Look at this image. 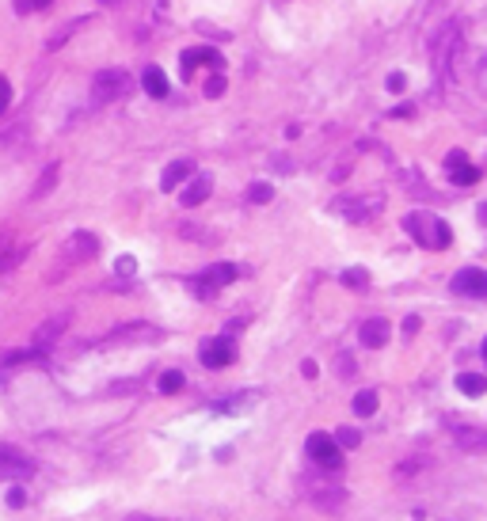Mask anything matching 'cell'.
<instances>
[{
	"instance_id": "6da1fadb",
	"label": "cell",
	"mask_w": 487,
	"mask_h": 521,
	"mask_svg": "<svg viewBox=\"0 0 487 521\" xmlns=\"http://www.w3.org/2000/svg\"><path fill=\"white\" fill-rule=\"evenodd\" d=\"M404 225H407V232L415 236V244H422V247H438V252H442V247H449V240H453V232H449L446 221L427 217V213H411Z\"/></svg>"
},
{
	"instance_id": "7a4b0ae2",
	"label": "cell",
	"mask_w": 487,
	"mask_h": 521,
	"mask_svg": "<svg viewBox=\"0 0 487 521\" xmlns=\"http://www.w3.org/2000/svg\"><path fill=\"white\" fill-rule=\"evenodd\" d=\"M199 358H202L206 369H225V366H232V358H236V342H232L229 335L206 339L202 342V351H199Z\"/></svg>"
},
{
	"instance_id": "3957f363",
	"label": "cell",
	"mask_w": 487,
	"mask_h": 521,
	"mask_svg": "<svg viewBox=\"0 0 487 521\" xmlns=\"http://www.w3.org/2000/svg\"><path fill=\"white\" fill-rule=\"evenodd\" d=\"M305 453L313 456L316 465H328V468H339V461H343V456H339V441L331 438V434H308V441H305Z\"/></svg>"
},
{
	"instance_id": "277c9868",
	"label": "cell",
	"mask_w": 487,
	"mask_h": 521,
	"mask_svg": "<svg viewBox=\"0 0 487 521\" xmlns=\"http://www.w3.org/2000/svg\"><path fill=\"white\" fill-rule=\"evenodd\" d=\"M126 88H130V76H126L122 69H107V73H100L95 84H91V91H95L100 103H111V99L126 96Z\"/></svg>"
},
{
	"instance_id": "5b68a950",
	"label": "cell",
	"mask_w": 487,
	"mask_h": 521,
	"mask_svg": "<svg viewBox=\"0 0 487 521\" xmlns=\"http://www.w3.org/2000/svg\"><path fill=\"white\" fill-rule=\"evenodd\" d=\"M31 472H34L31 456H23L12 445H0V480H23V476H31Z\"/></svg>"
},
{
	"instance_id": "8992f818",
	"label": "cell",
	"mask_w": 487,
	"mask_h": 521,
	"mask_svg": "<svg viewBox=\"0 0 487 521\" xmlns=\"http://www.w3.org/2000/svg\"><path fill=\"white\" fill-rule=\"evenodd\" d=\"M453 293L461 297H487V270L479 267H464L453 274Z\"/></svg>"
},
{
	"instance_id": "52a82bcc",
	"label": "cell",
	"mask_w": 487,
	"mask_h": 521,
	"mask_svg": "<svg viewBox=\"0 0 487 521\" xmlns=\"http://www.w3.org/2000/svg\"><path fill=\"white\" fill-rule=\"evenodd\" d=\"M199 65H214V69H221L225 65V57L217 54V49H209V46H194V49H183V57H179V69H183V76H190Z\"/></svg>"
},
{
	"instance_id": "ba28073f",
	"label": "cell",
	"mask_w": 487,
	"mask_h": 521,
	"mask_svg": "<svg viewBox=\"0 0 487 521\" xmlns=\"http://www.w3.org/2000/svg\"><path fill=\"white\" fill-rule=\"evenodd\" d=\"M236 274H240V270L232 267V263H217V267H209L206 274L199 278V289H202V293H214V289H221V285H229V282H232V278H236Z\"/></svg>"
},
{
	"instance_id": "9c48e42d",
	"label": "cell",
	"mask_w": 487,
	"mask_h": 521,
	"mask_svg": "<svg viewBox=\"0 0 487 521\" xmlns=\"http://www.w3.org/2000/svg\"><path fill=\"white\" fill-rule=\"evenodd\" d=\"M95 252H100V240L91 236V232H76V236L65 244V259H76V263H80V259H91Z\"/></svg>"
},
{
	"instance_id": "30bf717a",
	"label": "cell",
	"mask_w": 487,
	"mask_h": 521,
	"mask_svg": "<svg viewBox=\"0 0 487 521\" xmlns=\"http://www.w3.org/2000/svg\"><path fill=\"white\" fill-rule=\"evenodd\" d=\"M362 346H370V351H377V346H385L388 335H392V327H388V320H365L362 324Z\"/></svg>"
},
{
	"instance_id": "8fae6325",
	"label": "cell",
	"mask_w": 487,
	"mask_h": 521,
	"mask_svg": "<svg viewBox=\"0 0 487 521\" xmlns=\"http://www.w3.org/2000/svg\"><path fill=\"white\" fill-rule=\"evenodd\" d=\"M209 190H214V179H209V175H194V179H190V187L183 190L179 202H183V206H199V202H206Z\"/></svg>"
},
{
	"instance_id": "7c38bea8",
	"label": "cell",
	"mask_w": 487,
	"mask_h": 521,
	"mask_svg": "<svg viewBox=\"0 0 487 521\" xmlns=\"http://www.w3.org/2000/svg\"><path fill=\"white\" fill-rule=\"evenodd\" d=\"M190 171H194V164H190V160L168 164V171H164V179H160V187H164V190H175L183 179H190Z\"/></svg>"
},
{
	"instance_id": "4fadbf2b",
	"label": "cell",
	"mask_w": 487,
	"mask_h": 521,
	"mask_svg": "<svg viewBox=\"0 0 487 521\" xmlns=\"http://www.w3.org/2000/svg\"><path fill=\"white\" fill-rule=\"evenodd\" d=\"M141 84H145V91H149L152 99H164V96H168V76L160 73L157 65H149V69H145V76H141Z\"/></svg>"
},
{
	"instance_id": "5bb4252c",
	"label": "cell",
	"mask_w": 487,
	"mask_h": 521,
	"mask_svg": "<svg viewBox=\"0 0 487 521\" xmlns=\"http://www.w3.org/2000/svg\"><path fill=\"white\" fill-rule=\"evenodd\" d=\"M457 388H461L464 396H484V392H487V377H479V373H461V377H457Z\"/></svg>"
},
{
	"instance_id": "9a60e30c",
	"label": "cell",
	"mask_w": 487,
	"mask_h": 521,
	"mask_svg": "<svg viewBox=\"0 0 487 521\" xmlns=\"http://www.w3.org/2000/svg\"><path fill=\"white\" fill-rule=\"evenodd\" d=\"M449 179H453V183H461V187H472V183L479 179V171L472 168L468 160H461V164H449Z\"/></svg>"
},
{
	"instance_id": "2e32d148",
	"label": "cell",
	"mask_w": 487,
	"mask_h": 521,
	"mask_svg": "<svg viewBox=\"0 0 487 521\" xmlns=\"http://www.w3.org/2000/svg\"><path fill=\"white\" fill-rule=\"evenodd\" d=\"M65 331V316H58V320H50V324H42V331H38V339H34V346H50L54 339H58V335Z\"/></svg>"
},
{
	"instance_id": "e0dca14e",
	"label": "cell",
	"mask_w": 487,
	"mask_h": 521,
	"mask_svg": "<svg viewBox=\"0 0 487 521\" xmlns=\"http://www.w3.org/2000/svg\"><path fill=\"white\" fill-rule=\"evenodd\" d=\"M453 434L464 449H487V430H464V426H457Z\"/></svg>"
},
{
	"instance_id": "ac0fdd59",
	"label": "cell",
	"mask_w": 487,
	"mask_h": 521,
	"mask_svg": "<svg viewBox=\"0 0 487 521\" xmlns=\"http://www.w3.org/2000/svg\"><path fill=\"white\" fill-rule=\"evenodd\" d=\"M373 411H377V392H370V388H365V392H358V396H354V415L370 419Z\"/></svg>"
},
{
	"instance_id": "d6986e66",
	"label": "cell",
	"mask_w": 487,
	"mask_h": 521,
	"mask_svg": "<svg viewBox=\"0 0 487 521\" xmlns=\"http://www.w3.org/2000/svg\"><path fill=\"white\" fill-rule=\"evenodd\" d=\"M183 384H187V377H183L179 369H168V373L160 377V392H164V396H175V392H179Z\"/></svg>"
},
{
	"instance_id": "ffe728a7",
	"label": "cell",
	"mask_w": 487,
	"mask_h": 521,
	"mask_svg": "<svg viewBox=\"0 0 487 521\" xmlns=\"http://www.w3.org/2000/svg\"><path fill=\"white\" fill-rule=\"evenodd\" d=\"M343 285H350V289H365V285H370V274H365V270H343Z\"/></svg>"
},
{
	"instance_id": "44dd1931",
	"label": "cell",
	"mask_w": 487,
	"mask_h": 521,
	"mask_svg": "<svg viewBox=\"0 0 487 521\" xmlns=\"http://www.w3.org/2000/svg\"><path fill=\"white\" fill-rule=\"evenodd\" d=\"M331 438L339 441V449H354L358 441H362V438H358V430H350V426H343V430H335V434H331Z\"/></svg>"
},
{
	"instance_id": "7402d4cb",
	"label": "cell",
	"mask_w": 487,
	"mask_h": 521,
	"mask_svg": "<svg viewBox=\"0 0 487 521\" xmlns=\"http://www.w3.org/2000/svg\"><path fill=\"white\" fill-rule=\"evenodd\" d=\"M54 179H58V164H50V171H46V175L38 179V187H34V195H31V198H42L46 190L54 187Z\"/></svg>"
},
{
	"instance_id": "603a6c76",
	"label": "cell",
	"mask_w": 487,
	"mask_h": 521,
	"mask_svg": "<svg viewBox=\"0 0 487 521\" xmlns=\"http://www.w3.org/2000/svg\"><path fill=\"white\" fill-rule=\"evenodd\" d=\"M248 198H251V202H271V198H274V187H267V183H251Z\"/></svg>"
},
{
	"instance_id": "cb8c5ba5",
	"label": "cell",
	"mask_w": 487,
	"mask_h": 521,
	"mask_svg": "<svg viewBox=\"0 0 487 521\" xmlns=\"http://www.w3.org/2000/svg\"><path fill=\"white\" fill-rule=\"evenodd\" d=\"M206 96H209V99L225 96V76H221V73H217V76H209V80H206Z\"/></svg>"
},
{
	"instance_id": "d4e9b609",
	"label": "cell",
	"mask_w": 487,
	"mask_h": 521,
	"mask_svg": "<svg viewBox=\"0 0 487 521\" xmlns=\"http://www.w3.org/2000/svg\"><path fill=\"white\" fill-rule=\"evenodd\" d=\"M54 0H16V12H34V8H50Z\"/></svg>"
},
{
	"instance_id": "484cf974",
	"label": "cell",
	"mask_w": 487,
	"mask_h": 521,
	"mask_svg": "<svg viewBox=\"0 0 487 521\" xmlns=\"http://www.w3.org/2000/svg\"><path fill=\"white\" fill-rule=\"evenodd\" d=\"M8 103H12V84L4 80V76H0V114L8 111Z\"/></svg>"
},
{
	"instance_id": "4316f807",
	"label": "cell",
	"mask_w": 487,
	"mask_h": 521,
	"mask_svg": "<svg viewBox=\"0 0 487 521\" xmlns=\"http://www.w3.org/2000/svg\"><path fill=\"white\" fill-rule=\"evenodd\" d=\"M404 88H407L404 73H392V76H388V91H404Z\"/></svg>"
},
{
	"instance_id": "83f0119b",
	"label": "cell",
	"mask_w": 487,
	"mask_h": 521,
	"mask_svg": "<svg viewBox=\"0 0 487 521\" xmlns=\"http://www.w3.org/2000/svg\"><path fill=\"white\" fill-rule=\"evenodd\" d=\"M115 270H118V274H133V270H137V263H133L130 255H122V259H118V267H115Z\"/></svg>"
},
{
	"instance_id": "f1b7e54d",
	"label": "cell",
	"mask_w": 487,
	"mask_h": 521,
	"mask_svg": "<svg viewBox=\"0 0 487 521\" xmlns=\"http://www.w3.org/2000/svg\"><path fill=\"white\" fill-rule=\"evenodd\" d=\"M23 502H27V495H23L19 487H12V491H8V506H23Z\"/></svg>"
},
{
	"instance_id": "f546056e",
	"label": "cell",
	"mask_w": 487,
	"mask_h": 521,
	"mask_svg": "<svg viewBox=\"0 0 487 521\" xmlns=\"http://www.w3.org/2000/svg\"><path fill=\"white\" fill-rule=\"evenodd\" d=\"M415 331H419V316H407L404 320V335H415Z\"/></svg>"
},
{
	"instance_id": "4dcf8cb0",
	"label": "cell",
	"mask_w": 487,
	"mask_h": 521,
	"mask_svg": "<svg viewBox=\"0 0 487 521\" xmlns=\"http://www.w3.org/2000/svg\"><path fill=\"white\" fill-rule=\"evenodd\" d=\"M484 358H487V339H484Z\"/></svg>"
},
{
	"instance_id": "1f68e13d",
	"label": "cell",
	"mask_w": 487,
	"mask_h": 521,
	"mask_svg": "<svg viewBox=\"0 0 487 521\" xmlns=\"http://www.w3.org/2000/svg\"><path fill=\"white\" fill-rule=\"evenodd\" d=\"M130 521H149V518H130Z\"/></svg>"
}]
</instances>
